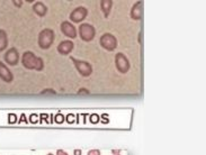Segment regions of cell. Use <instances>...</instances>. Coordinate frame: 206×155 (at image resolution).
I'll use <instances>...</instances> for the list:
<instances>
[{
  "instance_id": "obj_12",
  "label": "cell",
  "mask_w": 206,
  "mask_h": 155,
  "mask_svg": "<svg viewBox=\"0 0 206 155\" xmlns=\"http://www.w3.org/2000/svg\"><path fill=\"white\" fill-rule=\"evenodd\" d=\"M33 9H34V12H36L38 16H44L46 14V12H47V8H46L45 5L42 4V2H36V4L34 5V7H33Z\"/></svg>"
},
{
  "instance_id": "obj_19",
  "label": "cell",
  "mask_w": 206,
  "mask_h": 155,
  "mask_svg": "<svg viewBox=\"0 0 206 155\" xmlns=\"http://www.w3.org/2000/svg\"><path fill=\"white\" fill-rule=\"evenodd\" d=\"M101 123H103V124H108V123H109L108 115H103V116H101Z\"/></svg>"
},
{
  "instance_id": "obj_3",
  "label": "cell",
  "mask_w": 206,
  "mask_h": 155,
  "mask_svg": "<svg viewBox=\"0 0 206 155\" xmlns=\"http://www.w3.org/2000/svg\"><path fill=\"white\" fill-rule=\"evenodd\" d=\"M79 34H80V37L82 38L84 41L89 42V41H91L92 38L95 37L96 30L91 25H89V24H82V25L79 27Z\"/></svg>"
},
{
  "instance_id": "obj_17",
  "label": "cell",
  "mask_w": 206,
  "mask_h": 155,
  "mask_svg": "<svg viewBox=\"0 0 206 155\" xmlns=\"http://www.w3.org/2000/svg\"><path fill=\"white\" fill-rule=\"evenodd\" d=\"M55 121H57V124H62V123L64 121V117H63V115H62V113H57V116H55Z\"/></svg>"
},
{
  "instance_id": "obj_20",
  "label": "cell",
  "mask_w": 206,
  "mask_h": 155,
  "mask_svg": "<svg viewBox=\"0 0 206 155\" xmlns=\"http://www.w3.org/2000/svg\"><path fill=\"white\" fill-rule=\"evenodd\" d=\"M88 155H100V151L98 150H91L88 152Z\"/></svg>"
},
{
  "instance_id": "obj_15",
  "label": "cell",
  "mask_w": 206,
  "mask_h": 155,
  "mask_svg": "<svg viewBox=\"0 0 206 155\" xmlns=\"http://www.w3.org/2000/svg\"><path fill=\"white\" fill-rule=\"evenodd\" d=\"M90 123H92V124H98V123H99V116H98L97 113H92L91 116H90Z\"/></svg>"
},
{
  "instance_id": "obj_8",
  "label": "cell",
  "mask_w": 206,
  "mask_h": 155,
  "mask_svg": "<svg viewBox=\"0 0 206 155\" xmlns=\"http://www.w3.org/2000/svg\"><path fill=\"white\" fill-rule=\"evenodd\" d=\"M61 30H62V33H63L65 36H68V37H70V38L77 37L76 27L73 26L71 23H69V22H63V23L61 24Z\"/></svg>"
},
{
  "instance_id": "obj_22",
  "label": "cell",
  "mask_w": 206,
  "mask_h": 155,
  "mask_svg": "<svg viewBox=\"0 0 206 155\" xmlns=\"http://www.w3.org/2000/svg\"><path fill=\"white\" fill-rule=\"evenodd\" d=\"M57 155H68V154H67L64 151H62V150H57Z\"/></svg>"
},
{
  "instance_id": "obj_16",
  "label": "cell",
  "mask_w": 206,
  "mask_h": 155,
  "mask_svg": "<svg viewBox=\"0 0 206 155\" xmlns=\"http://www.w3.org/2000/svg\"><path fill=\"white\" fill-rule=\"evenodd\" d=\"M65 120L68 121L69 124H73V123L76 121V116H74L73 113H69L68 116H67V118H65Z\"/></svg>"
},
{
  "instance_id": "obj_2",
  "label": "cell",
  "mask_w": 206,
  "mask_h": 155,
  "mask_svg": "<svg viewBox=\"0 0 206 155\" xmlns=\"http://www.w3.org/2000/svg\"><path fill=\"white\" fill-rule=\"evenodd\" d=\"M54 41V33L52 29H44L38 36V45L43 49H49Z\"/></svg>"
},
{
  "instance_id": "obj_21",
  "label": "cell",
  "mask_w": 206,
  "mask_h": 155,
  "mask_svg": "<svg viewBox=\"0 0 206 155\" xmlns=\"http://www.w3.org/2000/svg\"><path fill=\"white\" fill-rule=\"evenodd\" d=\"M16 115H9V123H16Z\"/></svg>"
},
{
  "instance_id": "obj_10",
  "label": "cell",
  "mask_w": 206,
  "mask_h": 155,
  "mask_svg": "<svg viewBox=\"0 0 206 155\" xmlns=\"http://www.w3.org/2000/svg\"><path fill=\"white\" fill-rule=\"evenodd\" d=\"M73 49V43L71 41H63L59 44L57 46V51H59V53L62 54V55H67L69 54Z\"/></svg>"
},
{
  "instance_id": "obj_7",
  "label": "cell",
  "mask_w": 206,
  "mask_h": 155,
  "mask_svg": "<svg viewBox=\"0 0 206 155\" xmlns=\"http://www.w3.org/2000/svg\"><path fill=\"white\" fill-rule=\"evenodd\" d=\"M88 15V12L87 9L84 7H78L77 9H74L72 12H71V15H70V19L72 20L73 23H80L82 22Z\"/></svg>"
},
{
  "instance_id": "obj_27",
  "label": "cell",
  "mask_w": 206,
  "mask_h": 155,
  "mask_svg": "<svg viewBox=\"0 0 206 155\" xmlns=\"http://www.w3.org/2000/svg\"><path fill=\"white\" fill-rule=\"evenodd\" d=\"M47 155H53V154H52V153H49V154H47Z\"/></svg>"
},
{
  "instance_id": "obj_1",
  "label": "cell",
  "mask_w": 206,
  "mask_h": 155,
  "mask_svg": "<svg viewBox=\"0 0 206 155\" xmlns=\"http://www.w3.org/2000/svg\"><path fill=\"white\" fill-rule=\"evenodd\" d=\"M22 62L26 69H31V70L33 69V70H37V71H41L43 69V61L39 57L35 56L32 52L24 53Z\"/></svg>"
},
{
  "instance_id": "obj_9",
  "label": "cell",
  "mask_w": 206,
  "mask_h": 155,
  "mask_svg": "<svg viewBox=\"0 0 206 155\" xmlns=\"http://www.w3.org/2000/svg\"><path fill=\"white\" fill-rule=\"evenodd\" d=\"M18 59H19L18 53H17V51H16L15 49H10L7 53H6V55H5V60H6V62L10 65L17 64V63H18Z\"/></svg>"
},
{
  "instance_id": "obj_26",
  "label": "cell",
  "mask_w": 206,
  "mask_h": 155,
  "mask_svg": "<svg viewBox=\"0 0 206 155\" xmlns=\"http://www.w3.org/2000/svg\"><path fill=\"white\" fill-rule=\"evenodd\" d=\"M20 119H22V121H25V119H26V117H25V115H22V117H20Z\"/></svg>"
},
{
  "instance_id": "obj_14",
  "label": "cell",
  "mask_w": 206,
  "mask_h": 155,
  "mask_svg": "<svg viewBox=\"0 0 206 155\" xmlns=\"http://www.w3.org/2000/svg\"><path fill=\"white\" fill-rule=\"evenodd\" d=\"M7 45V38H6V34H5L4 30H0V51L6 47Z\"/></svg>"
},
{
  "instance_id": "obj_11",
  "label": "cell",
  "mask_w": 206,
  "mask_h": 155,
  "mask_svg": "<svg viewBox=\"0 0 206 155\" xmlns=\"http://www.w3.org/2000/svg\"><path fill=\"white\" fill-rule=\"evenodd\" d=\"M0 78L2 80H5L6 82H12V72L8 70V68H6L2 63H0Z\"/></svg>"
},
{
  "instance_id": "obj_13",
  "label": "cell",
  "mask_w": 206,
  "mask_h": 155,
  "mask_svg": "<svg viewBox=\"0 0 206 155\" xmlns=\"http://www.w3.org/2000/svg\"><path fill=\"white\" fill-rule=\"evenodd\" d=\"M100 6H101V9H103V12H105V16H108V14H109V12H111V8L112 6H113V2L112 1H109V0H106V1H101V4H100Z\"/></svg>"
},
{
  "instance_id": "obj_5",
  "label": "cell",
  "mask_w": 206,
  "mask_h": 155,
  "mask_svg": "<svg viewBox=\"0 0 206 155\" xmlns=\"http://www.w3.org/2000/svg\"><path fill=\"white\" fill-rule=\"evenodd\" d=\"M70 60L74 62V65H76L77 70L79 71L80 74H82L84 76H90V74H91L92 69H91L90 65L88 64L87 62H84V61H77L76 59L72 57V56L70 57Z\"/></svg>"
},
{
  "instance_id": "obj_6",
  "label": "cell",
  "mask_w": 206,
  "mask_h": 155,
  "mask_svg": "<svg viewBox=\"0 0 206 155\" xmlns=\"http://www.w3.org/2000/svg\"><path fill=\"white\" fill-rule=\"evenodd\" d=\"M115 64H116V66L118 69V71L122 72V73H126V72L129 71V69H130L129 60L122 53H118L115 56Z\"/></svg>"
},
{
  "instance_id": "obj_18",
  "label": "cell",
  "mask_w": 206,
  "mask_h": 155,
  "mask_svg": "<svg viewBox=\"0 0 206 155\" xmlns=\"http://www.w3.org/2000/svg\"><path fill=\"white\" fill-rule=\"evenodd\" d=\"M37 115H35V113H33V115H31V117H29V121L31 123H33V124H35V123H37Z\"/></svg>"
},
{
  "instance_id": "obj_24",
  "label": "cell",
  "mask_w": 206,
  "mask_h": 155,
  "mask_svg": "<svg viewBox=\"0 0 206 155\" xmlns=\"http://www.w3.org/2000/svg\"><path fill=\"white\" fill-rule=\"evenodd\" d=\"M73 154L74 155H81V150H74Z\"/></svg>"
},
{
  "instance_id": "obj_4",
  "label": "cell",
  "mask_w": 206,
  "mask_h": 155,
  "mask_svg": "<svg viewBox=\"0 0 206 155\" xmlns=\"http://www.w3.org/2000/svg\"><path fill=\"white\" fill-rule=\"evenodd\" d=\"M100 45L107 51H114L117 46V41L112 34H105L100 37Z\"/></svg>"
},
{
  "instance_id": "obj_25",
  "label": "cell",
  "mask_w": 206,
  "mask_h": 155,
  "mask_svg": "<svg viewBox=\"0 0 206 155\" xmlns=\"http://www.w3.org/2000/svg\"><path fill=\"white\" fill-rule=\"evenodd\" d=\"M112 153H113V155H121V152L119 151H113Z\"/></svg>"
},
{
  "instance_id": "obj_23",
  "label": "cell",
  "mask_w": 206,
  "mask_h": 155,
  "mask_svg": "<svg viewBox=\"0 0 206 155\" xmlns=\"http://www.w3.org/2000/svg\"><path fill=\"white\" fill-rule=\"evenodd\" d=\"M79 93H80V95H82V93H89V91H88L87 89H80V90H79Z\"/></svg>"
}]
</instances>
